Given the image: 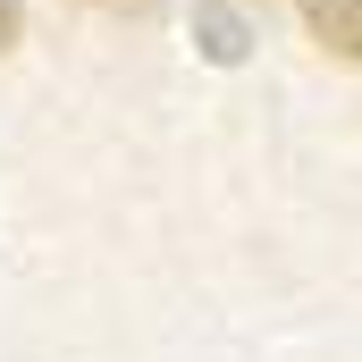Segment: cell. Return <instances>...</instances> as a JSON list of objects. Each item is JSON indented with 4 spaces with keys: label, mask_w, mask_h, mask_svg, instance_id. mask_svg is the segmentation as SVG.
I'll return each mask as SVG.
<instances>
[{
    "label": "cell",
    "mask_w": 362,
    "mask_h": 362,
    "mask_svg": "<svg viewBox=\"0 0 362 362\" xmlns=\"http://www.w3.org/2000/svg\"><path fill=\"white\" fill-rule=\"evenodd\" d=\"M295 8H303L312 42H320L337 68H354V59H362V0H295Z\"/></svg>",
    "instance_id": "1"
},
{
    "label": "cell",
    "mask_w": 362,
    "mask_h": 362,
    "mask_svg": "<svg viewBox=\"0 0 362 362\" xmlns=\"http://www.w3.org/2000/svg\"><path fill=\"white\" fill-rule=\"evenodd\" d=\"M17 34H25V17H17V0H0V51H17Z\"/></svg>",
    "instance_id": "2"
}]
</instances>
